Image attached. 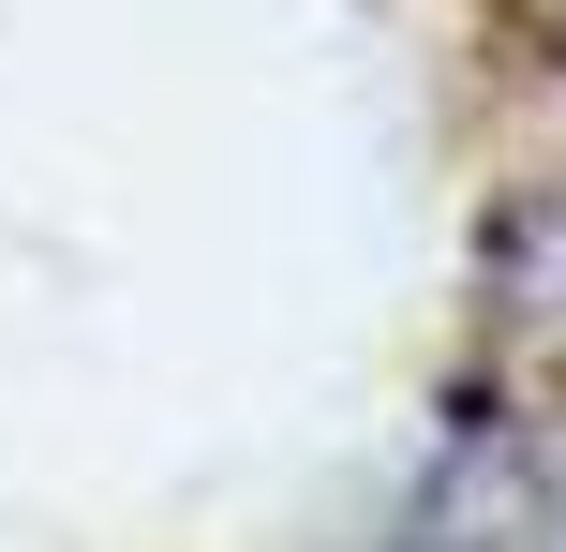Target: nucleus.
<instances>
[{"label": "nucleus", "instance_id": "nucleus-1", "mask_svg": "<svg viewBox=\"0 0 566 552\" xmlns=\"http://www.w3.org/2000/svg\"><path fill=\"white\" fill-rule=\"evenodd\" d=\"M373 552H566V434L552 418H462L448 464L402 493Z\"/></svg>", "mask_w": 566, "mask_h": 552}]
</instances>
